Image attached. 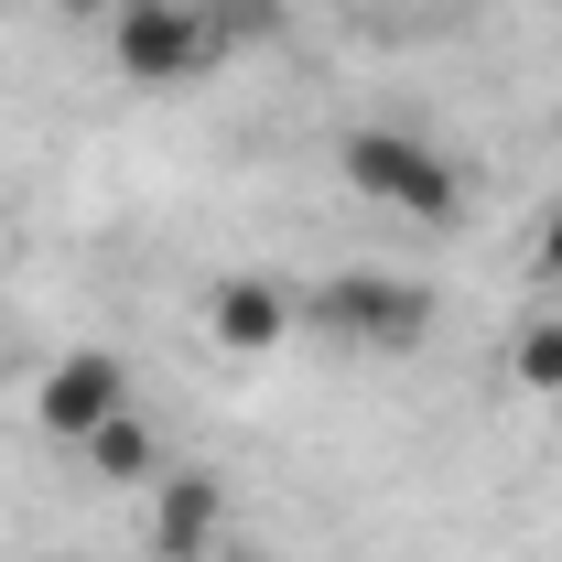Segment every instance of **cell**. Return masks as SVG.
I'll return each mask as SVG.
<instances>
[{"instance_id":"1","label":"cell","mask_w":562,"mask_h":562,"mask_svg":"<svg viewBox=\"0 0 562 562\" xmlns=\"http://www.w3.org/2000/svg\"><path fill=\"white\" fill-rule=\"evenodd\" d=\"M347 184L368 195V206H390V216H412V227H454L465 216V162L443 151V140H422L401 131V120H368V131H347Z\"/></svg>"},{"instance_id":"2","label":"cell","mask_w":562,"mask_h":562,"mask_svg":"<svg viewBox=\"0 0 562 562\" xmlns=\"http://www.w3.org/2000/svg\"><path fill=\"white\" fill-rule=\"evenodd\" d=\"M98 33H109V66L131 76V87H195V76L227 66L206 0H109Z\"/></svg>"},{"instance_id":"3","label":"cell","mask_w":562,"mask_h":562,"mask_svg":"<svg viewBox=\"0 0 562 562\" xmlns=\"http://www.w3.org/2000/svg\"><path fill=\"white\" fill-rule=\"evenodd\" d=\"M336 347H368V357H412L422 336H432V292L401 271H336L314 281V303H303Z\"/></svg>"},{"instance_id":"4","label":"cell","mask_w":562,"mask_h":562,"mask_svg":"<svg viewBox=\"0 0 562 562\" xmlns=\"http://www.w3.org/2000/svg\"><path fill=\"white\" fill-rule=\"evenodd\" d=\"M131 412V357H109V347H76L44 368V390H33V422L55 432V443H87L98 422H120Z\"/></svg>"},{"instance_id":"5","label":"cell","mask_w":562,"mask_h":562,"mask_svg":"<svg viewBox=\"0 0 562 562\" xmlns=\"http://www.w3.org/2000/svg\"><path fill=\"white\" fill-rule=\"evenodd\" d=\"M292 325H303V292H292L281 271H227V281L206 292V336H216L227 357H281Z\"/></svg>"},{"instance_id":"6","label":"cell","mask_w":562,"mask_h":562,"mask_svg":"<svg viewBox=\"0 0 562 562\" xmlns=\"http://www.w3.org/2000/svg\"><path fill=\"white\" fill-rule=\"evenodd\" d=\"M227 530V487L206 465H162L151 476V562H206Z\"/></svg>"},{"instance_id":"7","label":"cell","mask_w":562,"mask_h":562,"mask_svg":"<svg viewBox=\"0 0 562 562\" xmlns=\"http://www.w3.org/2000/svg\"><path fill=\"white\" fill-rule=\"evenodd\" d=\"M76 454H87V476H98V487H151V476H162V432H151L140 412L98 422V432H87Z\"/></svg>"},{"instance_id":"8","label":"cell","mask_w":562,"mask_h":562,"mask_svg":"<svg viewBox=\"0 0 562 562\" xmlns=\"http://www.w3.org/2000/svg\"><path fill=\"white\" fill-rule=\"evenodd\" d=\"M206 22H216V44L238 55V44H271L281 33V0H206Z\"/></svg>"},{"instance_id":"9","label":"cell","mask_w":562,"mask_h":562,"mask_svg":"<svg viewBox=\"0 0 562 562\" xmlns=\"http://www.w3.org/2000/svg\"><path fill=\"white\" fill-rule=\"evenodd\" d=\"M519 379H530V390H562V314H541V325L519 336Z\"/></svg>"},{"instance_id":"10","label":"cell","mask_w":562,"mask_h":562,"mask_svg":"<svg viewBox=\"0 0 562 562\" xmlns=\"http://www.w3.org/2000/svg\"><path fill=\"white\" fill-rule=\"evenodd\" d=\"M530 271H541V281H552V292H562V206L541 216V238H530Z\"/></svg>"},{"instance_id":"11","label":"cell","mask_w":562,"mask_h":562,"mask_svg":"<svg viewBox=\"0 0 562 562\" xmlns=\"http://www.w3.org/2000/svg\"><path fill=\"white\" fill-rule=\"evenodd\" d=\"M66 11H76V22H109V0H66Z\"/></svg>"}]
</instances>
